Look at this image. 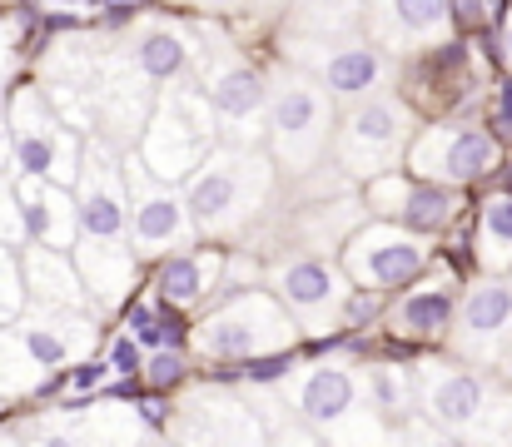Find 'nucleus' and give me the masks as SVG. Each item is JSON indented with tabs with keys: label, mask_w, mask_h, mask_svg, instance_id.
Segmentation results:
<instances>
[{
	"label": "nucleus",
	"mask_w": 512,
	"mask_h": 447,
	"mask_svg": "<svg viewBox=\"0 0 512 447\" xmlns=\"http://www.w3.org/2000/svg\"><path fill=\"white\" fill-rule=\"evenodd\" d=\"M274 189V164L249 145H219L199 174L184 184L189 214L199 239H229L239 229H249V219L269 204Z\"/></svg>",
	"instance_id": "1"
},
{
	"label": "nucleus",
	"mask_w": 512,
	"mask_h": 447,
	"mask_svg": "<svg viewBox=\"0 0 512 447\" xmlns=\"http://www.w3.org/2000/svg\"><path fill=\"white\" fill-rule=\"evenodd\" d=\"M423 447H478V443H473V438H463V433H443V428H433V423H428Z\"/></svg>",
	"instance_id": "41"
},
{
	"label": "nucleus",
	"mask_w": 512,
	"mask_h": 447,
	"mask_svg": "<svg viewBox=\"0 0 512 447\" xmlns=\"http://www.w3.org/2000/svg\"><path fill=\"white\" fill-rule=\"evenodd\" d=\"M458 308H463V298H458L453 279H418L388 308V323H393V338H403V343H443V338H453Z\"/></svg>",
	"instance_id": "19"
},
{
	"label": "nucleus",
	"mask_w": 512,
	"mask_h": 447,
	"mask_svg": "<svg viewBox=\"0 0 512 447\" xmlns=\"http://www.w3.org/2000/svg\"><path fill=\"white\" fill-rule=\"evenodd\" d=\"M408 140H413L408 110L398 100L363 95L343 115L334 154H339V169H348L353 179H378V174H393L398 159H408Z\"/></svg>",
	"instance_id": "7"
},
{
	"label": "nucleus",
	"mask_w": 512,
	"mask_h": 447,
	"mask_svg": "<svg viewBox=\"0 0 512 447\" xmlns=\"http://www.w3.org/2000/svg\"><path fill=\"white\" fill-rule=\"evenodd\" d=\"M383 308V294L378 289H353L348 294V308H343V333H358L363 323H373Z\"/></svg>",
	"instance_id": "37"
},
{
	"label": "nucleus",
	"mask_w": 512,
	"mask_h": 447,
	"mask_svg": "<svg viewBox=\"0 0 512 447\" xmlns=\"http://www.w3.org/2000/svg\"><path fill=\"white\" fill-rule=\"evenodd\" d=\"M343 274L353 279V289H378V294H408L423 274H428V249L418 244V234H408L403 224H363L348 244L339 249Z\"/></svg>",
	"instance_id": "8"
},
{
	"label": "nucleus",
	"mask_w": 512,
	"mask_h": 447,
	"mask_svg": "<svg viewBox=\"0 0 512 447\" xmlns=\"http://www.w3.org/2000/svg\"><path fill=\"white\" fill-rule=\"evenodd\" d=\"M80 224L95 244H130V179H125V149L105 135H95L80 159L75 179Z\"/></svg>",
	"instance_id": "10"
},
{
	"label": "nucleus",
	"mask_w": 512,
	"mask_h": 447,
	"mask_svg": "<svg viewBox=\"0 0 512 447\" xmlns=\"http://www.w3.org/2000/svg\"><path fill=\"white\" fill-rule=\"evenodd\" d=\"M5 164H15V154H10V110L0 105V174H5Z\"/></svg>",
	"instance_id": "43"
},
{
	"label": "nucleus",
	"mask_w": 512,
	"mask_h": 447,
	"mask_svg": "<svg viewBox=\"0 0 512 447\" xmlns=\"http://www.w3.org/2000/svg\"><path fill=\"white\" fill-rule=\"evenodd\" d=\"M75 264H80V279H85V289L95 298V308H130L135 269H140V254H135L130 244H95V239H80Z\"/></svg>",
	"instance_id": "22"
},
{
	"label": "nucleus",
	"mask_w": 512,
	"mask_h": 447,
	"mask_svg": "<svg viewBox=\"0 0 512 447\" xmlns=\"http://www.w3.org/2000/svg\"><path fill=\"white\" fill-rule=\"evenodd\" d=\"M388 224H403L408 234H443L458 209H463V194L453 184H433V179H418L408 169H393V174H378L368 179V194H363Z\"/></svg>",
	"instance_id": "14"
},
{
	"label": "nucleus",
	"mask_w": 512,
	"mask_h": 447,
	"mask_svg": "<svg viewBox=\"0 0 512 447\" xmlns=\"http://www.w3.org/2000/svg\"><path fill=\"white\" fill-rule=\"evenodd\" d=\"M353 279L343 274V264H329L319 254H299L269 269V294L279 298L299 328L324 333V328H343V308H348V289Z\"/></svg>",
	"instance_id": "13"
},
{
	"label": "nucleus",
	"mask_w": 512,
	"mask_h": 447,
	"mask_svg": "<svg viewBox=\"0 0 512 447\" xmlns=\"http://www.w3.org/2000/svg\"><path fill=\"white\" fill-rule=\"evenodd\" d=\"M294 408L314 433L329 438V447H368L383 433V418L363 408L358 378L348 368H334V363L304 373V383L294 393Z\"/></svg>",
	"instance_id": "9"
},
{
	"label": "nucleus",
	"mask_w": 512,
	"mask_h": 447,
	"mask_svg": "<svg viewBox=\"0 0 512 447\" xmlns=\"http://www.w3.org/2000/svg\"><path fill=\"white\" fill-rule=\"evenodd\" d=\"M189 378V353L184 348H160L150 363H145V383H150V393H170Z\"/></svg>",
	"instance_id": "33"
},
{
	"label": "nucleus",
	"mask_w": 512,
	"mask_h": 447,
	"mask_svg": "<svg viewBox=\"0 0 512 447\" xmlns=\"http://www.w3.org/2000/svg\"><path fill=\"white\" fill-rule=\"evenodd\" d=\"M269 145H274L279 164H289V174H309L319 164V154L329 149V100H324V85L319 80L289 75L274 90Z\"/></svg>",
	"instance_id": "12"
},
{
	"label": "nucleus",
	"mask_w": 512,
	"mask_h": 447,
	"mask_svg": "<svg viewBox=\"0 0 512 447\" xmlns=\"http://www.w3.org/2000/svg\"><path fill=\"white\" fill-rule=\"evenodd\" d=\"M105 10H110V20H130L145 10V0H105Z\"/></svg>",
	"instance_id": "44"
},
{
	"label": "nucleus",
	"mask_w": 512,
	"mask_h": 447,
	"mask_svg": "<svg viewBox=\"0 0 512 447\" xmlns=\"http://www.w3.org/2000/svg\"><path fill=\"white\" fill-rule=\"evenodd\" d=\"M174 438H179V447H264L259 418L244 413L229 398L189 403L179 413V423H174Z\"/></svg>",
	"instance_id": "21"
},
{
	"label": "nucleus",
	"mask_w": 512,
	"mask_h": 447,
	"mask_svg": "<svg viewBox=\"0 0 512 447\" xmlns=\"http://www.w3.org/2000/svg\"><path fill=\"white\" fill-rule=\"evenodd\" d=\"M110 368H115L120 378H135V373H145V343H140L135 333H120V338L110 343Z\"/></svg>",
	"instance_id": "35"
},
{
	"label": "nucleus",
	"mask_w": 512,
	"mask_h": 447,
	"mask_svg": "<svg viewBox=\"0 0 512 447\" xmlns=\"http://www.w3.org/2000/svg\"><path fill=\"white\" fill-rule=\"evenodd\" d=\"M473 254H478V269L488 279H508L512 274V194H503V189L478 209Z\"/></svg>",
	"instance_id": "26"
},
{
	"label": "nucleus",
	"mask_w": 512,
	"mask_h": 447,
	"mask_svg": "<svg viewBox=\"0 0 512 447\" xmlns=\"http://www.w3.org/2000/svg\"><path fill=\"white\" fill-rule=\"evenodd\" d=\"M20 393H45V368L30 358L15 328H0V398H20Z\"/></svg>",
	"instance_id": "29"
},
{
	"label": "nucleus",
	"mask_w": 512,
	"mask_h": 447,
	"mask_svg": "<svg viewBox=\"0 0 512 447\" xmlns=\"http://www.w3.org/2000/svg\"><path fill=\"white\" fill-rule=\"evenodd\" d=\"M20 274H25V294H30L35 308H65V313H90L95 308V298H90L85 279H80L75 254L25 244L20 249Z\"/></svg>",
	"instance_id": "20"
},
{
	"label": "nucleus",
	"mask_w": 512,
	"mask_h": 447,
	"mask_svg": "<svg viewBox=\"0 0 512 447\" xmlns=\"http://www.w3.org/2000/svg\"><path fill=\"white\" fill-rule=\"evenodd\" d=\"M0 244H10V249L30 244L25 214H20V194H15V174H0Z\"/></svg>",
	"instance_id": "34"
},
{
	"label": "nucleus",
	"mask_w": 512,
	"mask_h": 447,
	"mask_svg": "<svg viewBox=\"0 0 512 447\" xmlns=\"http://www.w3.org/2000/svg\"><path fill=\"white\" fill-rule=\"evenodd\" d=\"M294 373V353H269V358H254V363H239V378L244 383H279Z\"/></svg>",
	"instance_id": "36"
},
{
	"label": "nucleus",
	"mask_w": 512,
	"mask_h": 447,
	"mask_svg": "<svg viewBox=\"0 0 512 447\" xmlns=\"http://www.w3.org/2000/svg\"><path fill=\"white\" fill-rule=\"evenodd\" d=\"M229 264V249H184L155 264V298L170 308H194L199 298H209V289H219V269Z\"/></svg>",
	"instance_id": "23"
},
{
	"label": "nucleus",
	"mask_w": 512,
	"mask_h": 447,
	"mask_svg": "<svg viewBox=\"0 0 512 447\" xmlns=\"http://www.w3.org/2000/svg\"><path fill=\"white\" fill-rule=\"evenodd\" d=\"M10 174H15V169H10ZM15 194H20V214H25L30 244L60 249V254H75V249H80L85 224H80V199H75V189L50 184V179H40V174H15Z\"/></svg>",
	"instance_id": "16"
},
{
	"label": "nucleus",
	"mask_w": 512,
	"mask_h": 447,
	"mask_svg": "<svg viewBox=\"0 0 512 447\" xmlns=\"http://www.w3.org/2000/svg\"><path fill=\"white\" fill-rule=\"evenodd\" d=\"M10 154H15V174H40L50 184L75 189L85 145L65 130V120L55 115L40 85H20L10 95Z\"/></svg>",
	"instance_id": "5"
},
{
	"label": "nucleus",
	"mask_w": 512,
	"mask_h": 447,
	"mask_svg": "<svg viewBox=\"0 0 512 447\" xmlns=\"http://www.w3.org/2000/svg\"><path fill=\"white\" fill-rule=\"evenodd\" d=\"M294 338H299L294 313L269 289L224 298L194 323V353L204 363H224V368H239V363H254L269 353H294Z\"/></svg>",
	"instance_id": "2"
},
{
	"label": "nucleus",
	"mask_w": 512,
	"mask_h": 447,
	"mask_svg": "<svg viewBox=\"0 0 512 447\" xmlns=\"http://www.w3.org/2000/svg\"><path fill=\"white\" fill-rule=\"evenodd\" d=\"M204 95L214 105V120L234 135V145H244V125L264 120L269 105H274L269 80L254 65H244V60H229L219 70H204Z\"/></svg>",
	"instance_id": "18"
},
{
	"label": "nucleus",
	"mask_w": 512,
	"mask_h": 447,
	"mask_svg": "<svg viewBox=\"0 0 512 447\" xmlns=\"http://www.w3.org/2000/svg\"><path fill=\"white\" fill-rule=\"evenodd\" d=\"M363 383H368V408H373L383 423H403V418H408V408H413V378H408V368L368 363Z\"/></svg>",
	"instance_id": "28"
},
{
	"label": "nucleus",
	"mask_w": 512,
	"mask_h": 447,
	"mask_svg": "<svg viewBox=\"0 0 512 447\" xmlns=\"http://www.w3.org/2000/svg\"><path fill=\"white\" fill-rule=\"evenodd\" d=\"M503 55H508V60H512V20H508V25H503Z\"/></svg>",
	"instance_id": "47"
},
{
	"label": "nucleus",
	"mask_w": 512,
	"mask_h": 447,
	"mask_svg": "<svg viewBox=\"0 0 512 447\" xmlns=\"http://www.w3.org/2000/svg\"><path fill=\"white\" fill-rule=\"evenodd\" d=\"M125 179H130V249L140 254V264H160L170 254L199 249V229L189 214V199L155 179L140 154H125Z\"/></svg>",
	"instance_id": "6"
},
{
	"label": "nucleus",
	"mask_w": 512,
	"mask_h": 447,
	"mask_svg": "<svg viewBox=\"0 0 512 447\" xmlns=\"http://www.w3.org/2000/svg\"><path fill=\"white\" fill-rule=\"evenodd\" d=\"M398 40H428L453 20V0H383Z\"/></svg>",
	"instance_id": "31"
},
{
	"label": "nucleus",
	"mask_w": 512,
	"mask_h": 447,
	"mask_svg": "<svg viewBox=\"0 0 512 447\" xmlns=\"http://www.w3.org/2000/svg\"><path fill=\"white\" fill-rule=\"evenodd\" d=\"M418 403L443 433H463L478 447H512V403L468 363H423Z\"/></svg>",
	"instance_id": "3"
},
{
	"label": "nucleus",
	"mask_w": 512,
	"mask_h": 447,
	"mask_svg": "<svg viewBox=\"0 0 512 447\" xmlns=\"http://www.w3.org/2000/svg\"><path fill=\"white\" fill-rule=\"evenodd\" d=\"M0 447H20V443H5V438H0Z\"/></svg>",
	"instance_id": "48"
},
{
	"label": "nucleus",
	"mask_w": 512,
	"mask_h": 447,
	"mask_svg": "<svg viewBox=\"0 0 512 447\" xmlns=\"http://www.w3.org/2000/svg\"><path fill=\"white\" fill-rule=\"evenodd\" d=\"M135 413H140V423H145V428H155V433H165V428H170V408H165V398H160V393H145Z\"/></svg>",
	"instance_id": "40"
},
{
	"label": "nucleus",
	"mask_w": 512,
	"mask_h": 447,
	"mask_svg": "<svg viewBox=\"0 0 512 447\" xmlns=\"http://www.w3.org/2000/svg\"><path fill=\"white\" fill-rule=\"evenodd\" d=\"M274 447H324V443H319L314 433H304V428H289V433H284Z\"/></svg>",
	"instance_id": "45"
},
{
	"label": "nucleus",
	"mask_w": 512,
	"mask_h": 447,
	"mask_svg": "<svg viewBox=\"0 0 512 447\" xmlns=\"http://www.w3.org/2000/svg\"><path fill=\"white\" fill-rule=\"evenodd\" d=\"M135 70H140L145 80H155V85L179 80V75L189 70V45H184V35L170 30V25L140 35V45H135Z\"/></svg>",
	"instance_id": "27"
},
{
	"label": "nucleus",
	"mask_w": 512,
	"mask_h": 447,
	"mask_svg": "<svg viewBox=\"0 0 512 447\" xmlns=\"http://www.w3.org/2000/svg\"><path fill=\"white\" fill-rule=\"evenodd\" d=\"M214 105L204 90H170L150 105V120L140 130V164L165 179V184H189L199 164L214 154Z\"/></svg>",
	"instance_id": "4"
},
{
	"label": "nucleus",
	"mask_w": 512,
	"mask_h": 447,
	"mask_svg": "<svg viewBox=\"0 0 512 447\" xmlns=\"http://www.w3.org/2000/svg\"><path fill=\"white\" fill-rule=\"evenodd\" d=\"M498 0H453V25L458 30H488L498 20Z\"/></svg>",
	"instance_id": "38"
},
{
	"label": "nucleus",
	"mask_w": 512,
	"mask_h": 447,
	"mask_svg": "<svg viewBox=\"0 0 512 447\" xmlns=\"http://www.w3.org/2000/svg\"><path fill=\"white\" fill-rule=\"evenodd\" d=\"M30 358L50 373V368H70V363H85L95 358V338H100V323L90 313H65V308H25L20 323H10Z\"/></svg>",
	"instance_id": "17"
},
{
	"label": "nucleus",
	"mask_w": 512,
	"mask_h": 447,
	"mask_svg": "<svg viewBox=\"0 0 512 447\" xmlns=\"http://www.w3.org/2000/svg\"><path fill=\"white\" fill-rule=\"evenodd\" d=\"M468 85H473V65H468V45L463 40L433 45L418 60V70H413V100L433 105V110H453Z\"/></svg>",
	"instance_id": "24"
},
{
	"label": "nucleus",
	"mask_w": 512,
	"mask_h": 447,
	"mask_svg": "<svg viewBox=\"0 0 512 447\" xmlns=\"http://www.w3.org/2000/svg\"><path fill=\"white\" fill-rule=\"evenodd\" d=\"M448 348L463 363H498L512 348V279H483L463 294Z\"/></svg>",
	"instance_id": "15"
},
{
	"label": "nucleus",
	"mask_w": 512,
	"mask_h": 447,
	"mask_svg": "<svg viewBox=\"0 0 512 447\" xmlns=\"http://www.w3.org/2000/svg\"><path fill=\"white\" fill-rule=\"evenodd\" d=\"M319 85L329 95H343V100H363L378 80H383V55L373 45H334L319 65Z\"/></svg>",
	"instance_id": "25"
},
{
	"label": "nucleus",
	"mask_w": 512,
	"mask_h": 447,
	"mask_svg": "<svg viewBox=\"0 0 512 447\" xmlns=\"http://www.w3.org/2000/svg\"><path fill=\"white\" fill-rule=\"evenodd\" d=\"M408 174L418 179H433V184H478L488 174L503 169V149H498V135L483 130V125H433L423 130L413 145H408Z\"/></svg>",
	"instance_id": "11"
},
{
	"label": "nucleus",
	"mask_w": 512,
	"mask_h": 447,
	"mask_svg": "<svg viewBox=\"0 0 512 447\" xmlns=\"http://www.w3.org/2000/svg\"><path fill=\"white\" fill-rule=\"evenodd\" d=\"M498 179H503V194H512V154L503 159V169H498Z\"/></svg>",
	"instance_id": "46"
},
{
	"label": "nucleus",
	"mask_w": 512,
	"mask_h": 447,
	"mask_svg": "<svg viewBox=\"0 0 512 447\" xmlns=\"http://www.w3.org/2000/svg\"><path fill=\"white\" fill-rule=\"evenodd\" d=\"M25 447H80V438H75V433H60V428H55V433H40V438H30Z\"/></svg>",
	"instance_id": "42"
},
{
	"label": "nucleus",
	"mask_w": 512,
	"mask_h": 447,
	"mask_svg": "<svg viewBox=\"0 0 512 447\" xmlns=\"http://www.w3.org/2000/svg\"><path fill=\"white\" fill-rule=\"evenodd\" d=\"M25 308H30V294H25V274H20V249L0 244V328L20 323Z\"/></svg>",
	"instance_id": "32"
},
{
	"label": "nucleus",
	"mask_w": 512,
	"mask_h": 447,
	"mask_svg": "<svg viewBox=\"0 0 512 447\" xmlns=\"http://www.w3.org/2000/svg\"><path fill=\"white\" fill-rule=\"evenodd\" d=\"M125 328L145 343V348H184V318H179V308L170 303H130L125 308Z\"/></svg>",
	"instance_id": "30"
},
{
	"label": "nucleus",
	"mask_w": 512,
	"mask_h": 447,
	"mask_svg": "<svg viewBox=\"0 0 512 447\" xmlns=\"http://www.w3.org/2000/svg\"><path fill=\"white\" fill-rule=\"evenodd\" d=\"M110 373H115V368H110V358H85V363H75V368H70V388H75V393H85V388L95 393Z\"/></svg>",
	"instance_id": "39"
}]
</instances>
